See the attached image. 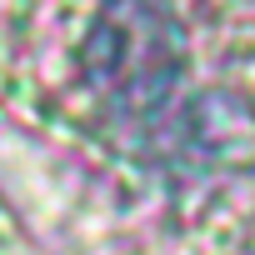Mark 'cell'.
<instances>
[{
    "instance_id": "1",
    "label": "cell",
    "mask_w": 255,
    "mask_h": 255,
    "mask_svg": "<svg viewBox=\"0 0 255 255\" xmlns=\"http://www.w3.org/2000/svg\"><path fill=\"white\" fill-rule=\"evenodd\" d=\"M85 80L120 130H155L175 110L185 80L180 25L155 0H110L90 30Z\"/></svg>"
}]
</instances>
